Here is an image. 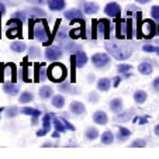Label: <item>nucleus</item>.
I'll list each match as a JSON object with an SVG mask.
<instances>
[{
    "label": "nucleus",
    "mask_w": 159,
    "mask_h": 159,
    "mask_svg": "<svg viewBox=\"0 0 159 159\" xmlns=\"http://www.w3.org/2000/svg\"><path fill=\"white\" fill-rule=\"evenodd\" d=\"M110 86H111V82H110V79H107V78H102L97 82V89H99L100 92H107V90L110 89Z\"/></svg>",
    "instance_id": "28"
},
{
    "label": "nucleus",
    "mask_w": 159,
    "mask_h": 159,
    "mask_svg": "<svg viewBox=\"0 0 159 159\" xmlns=\"http://www.w3.org/2000/svg\"><path fill=\"white\" fill-rule=\"evenodd\" d=\"M155 135H158V137H159V124L155 127Z\"/></svg>",
    "instance_id": "58"
},
{
    "label": "nucleus",
    "mask_w": 159,
    "mask_h": 159,
    "mask_svg": "<svg viewBox=\"0 0 159 159\" xmlns=\"http://www.w3.org/2000/svg\"><path fill=\"white\" fill-rule=\"evenodd\" d=\"M62 55H63V49H61L58 45L47 47V49H45V58H47L48 61H52V62L58 61Z\"/></svg>",
    "instance_id": "12"
},
{
    "label": "nucleus",
    "mask_w": 159,
    "mask_h": 159,
    "mask_svg": "<svg viewBox=\"0 0 159 159\" xmlns=\"http://www.w3.org/2000/svg\"><path fill=\"white\" fill-rule=\"evenodd\" d=\"M30 2H33V3H35V4H45V3H48V0H30Z\"/></svg>",
    "instance_id": "54"
},
{
    "label": "nucleus",
    "mask_w": 159,
    "mask_h": 159,
    "mask_svg": "<svg viewBox=\"0 0 159 159\" xmlns=\"http://www.w3.org/2000/svg\"><path fill=\"white\" fill-rule=\"evenodd\" d=\"M18 108L16 107V106H11V107H9V108H6V111H4V113H6V116L9 118H13V117H16V116L18 114Z\"/></svg>",
    "instance_id": "42"
},
{
    "label": "nucleus",
    "mask_w": 159,
    "mask_h": 159,
    "mask_svg": "<svg viewBox=\"0 0 159 159\" xmlns=\"http://www.w3.org/2000/svg\"><path fill=\"white\" fill-rule=\"evenodd\" d=\"M4 111H6V108H4V107H0V117H2V114H3Z\"/></svg>",
    "instance_id": "59"
},
{
    "label": "nucleus",
    "mask_w": 159,
    "mask_h": 159,
    "mask_svg": "<svg viewBox=\"0 0 159 159\" xmlns=\"http://www.w3.org/2000/svg\"><path fill=\"white\" fill-rule=\"evenodd\" d=\"M51 103L55 108H62L63 106H65V97H63L62 94H55V96H52Z\"/></svg>",
    "instance_id": "29"
},
{
    "label": "nucleus",
    "mask_w": 159,
    "mask_h": 159,
    "mask_svg": "<svg viewBox=\"0 0 159 159\" xmlns=\"http://www.w3.org/2000/svg\"><path fill=\"white\" fill-rule=\"evenodd\" d=\"M39 76H41V82L47 80V78H48V72H47V68H45L44 63L41 65V72H39Z\"/></svg>",
    "instance_id": "47"
},
{
    "label": "nucleus",
    "mask_w": 159,
    "mask_h": 159,
    "mask_svg": "<svg viewBox=\"0 0 159 159\" xmlns=\"http://www.w3.org/2000/svg\"><path fill=\"white\" fill-rule=\"evenodd\" d=\"M6 80L14 82L17 80V66L14 63H0V83H4Z\"/></svg>",
    "instance_id": "5"
},
{
    "label": "nucleus",
    "mask_w": 159,
    "mask_h": 159,
    "mask_svg": "<svg viewBox=\"0 0 159 159\" xmlns=\"http://www.w3.org/2000/svg\"><path fill=\"white\" fill-rule=\"evenodd\" d=\"M52 117H54L52 113L44 114V117H42V128L37 131V137H45V135H48L49 129H51V125H52Z\"/></svg>",
    "instance_id": "9"
},
{
    "label": "nucleus",
    "mask_w": 159,
    "mask_h": 159,
    "mask_svg": "<svg viewBox=\"0 0 159 159\" xmlns=\"http://www.w3.org/2000/svg\"><path fill=\"white\" fill-rule=\"evenodd\" d=\"M34 100V94L30 93V92H24V93L20 94V99H18V102L21 103V104H27V103H31Z\"/></svg>",
    "instance_id": "36"
},
{
    "label": "nucleus",
    "mask_w": 159,
    "mask_h": 159,
    "mask_svg": "<svg viewBox=\"0 0 159 159\" xmlns=\"http://www.w3.org/2000/svg\"><path fill=\"white\" fill-rule=\"evenodd\" d=\"M134 100L137 103H139V104H142V103L147 102V93L144 90H137L134 93Z\"/></svg>",
    "instance_id": "38"
},
{
    "label": "nucleus",
    "mask_w": 159,
    "mask_h": 159,
    "mask_svg": "<svg viewBox=\"0 0 159 159\" xmlns=\"http://www.w3.org/2000/svg\"><path fill=\"white\" fill-rule=\"evenodd\" d=\"M89 102L97 103V102H99V94H97V93H90L89 94Z\"/></svg>",
    "instance_id": "50"
},
{
    "label": "nucleus",
    "mask_w": 159,
    "mask_h": 159,
    "mask_svg": "<svg viewBox=\"0 0 159 159\" xmlns=\"http://www.w3.org/2000/svg\"><path fill=\"white\" fill-rule=\"evenodd\" d=\"M28 69H30V66H28V61L24 59V61H23V66H21V75H20V78L23 79V82H25V83H28V82L33 80V78H30V76H28Z\"/></svg>",
    "instance_id": "22"
},
{
    "label": "nucleus",
    "mask_w": 159,
    "mask_h": 159,
    "mask_svg": "<svg viewBox=\"0 0 159 159\" xmlns=\"http://www.w3.org/2000/svg\"><path fill=\"white\" fill-rule=\"evenodd\" d=\"M20 113H23V114L25 116H31V117H41V111L38 110V108H33V107H23L20 110Z\"/></svg>",
    "instance_id": "27"
},
{
    "label": "nucleus",
    "mask_w": 159,
    "mask_h": 159,
    "mask_svg": "<svg viewBox=\"0 0 159 159\" xmlns=\"http://www.w3.org/2000/svg\"><path fill=\"white\" fill-rule=\"evenodd\" d=\"M131 147H132V148H142V147H147V141H145V139L138 138V139H135V141H132Z\"/></svg>",
    "instance_id": "44"
},
{
    "label": "nucleus",
    "mask_w": 159,
    "mask_h": 159,
    "mask_svg": "<svg viewBox=\"0 0 159 159\" xmlns=\"http://www.w3.org/2000/svg\"><path fill=\"white\" fill-rule=\"evenodd\" d=\"M129 135H131V131H129L128 128H125V127H118V132H117L118 141H125Z\"/></svg>",
    "instance_id": "32"
},
{
    "label": "nucleus",
    "mask_w": 159,
    "mask_h": 159,
    "mask_svg": "<svg viewBox=\"0 0 159 159\" xmlns=\"http://www.w3.org/2000/svg\"><path fill=\"white\" fill-rule=\"evenodd\" d=\"M63 16H65L66 20H69V21L78 20V18H84L83 11H82V10H79V9H69V10H66V11L63 13Z\"/></svg>",
    "instance_id": "16"
},
{
    "label": "nucleus",
    "mask_w": 159,
    "mask_h": 159,
    "mask_svg": "<svg viewBox=\"0 0 159 159\" xmlns=\"http://www.w3.org/2000/svg\"><path fill=\"white\" fill-rule=\"evenodd\" d=\"M131 68L132 66L131 65H127V63H121V65H118L117 66V70H118V73H127V72H129L131 70Z\"/></svg>",
    "instance_id": "43"
},
{
    "label": "nucleus",
    "mask_w": 159,
    "mask_h": 159,
    "mask_svg": "<svg viewBox=\"0 0 159 159\" xmlns=\"http://www.w3.org/2000/svg\"><path fill=\"white\" fill-rule=\"evenodd\" d=\"M110 108L113 113H120L123 110V100L121 99H113L110 102Z\"/></svg>",
    "instance_id": "30"
},
{
    "label": "nucleus",
    "mask_w": 159,
    "mask_h": 159,
    "mask_svg": "<svg viewBox=\"0 0 159 159\" xmlns=\"http://www.w3.org/2000/svg\"><path fill=\"white\" fill-rule=\"evenodd\" d=\"M120 82H121V78H120V76H116L114 80H113V86H114V87H118Z\"/></svg>",
    "instance_id": "52"
},
{
    "label": "nucleus",
    "mask_w": 159,
    "mask_h": 159,
    "mask_svg": "<svg viewBox=\"0 0 159 159\" xmlns=\"http://www.w3.org/2000/svg\"><path fill=\"white\" fill-rule=\"evenodd\" d=\"M52 124H54L55 129H58V131H59V132H65L66 129H68V128H66V125H65V124H63V121L61 120V118L55 117V116H54V117H52Z\"/></svg>",
    "instance_id": "34"
},
{
    "label": "nucleus",
    "mask_w": 159,
    "mask_h": 159,
    "mask_svg": "<svg viewBox=\"0 0 159 159\" xmlns=\"http://www.w3.org/2000/svg\"><path fill=\"white\" fill-rule=\"evenodd\" d=\"M66 6L65 0H48V7L52 11H59V10H63Z\"/></svg>",
    "instance_id": "17"
},
{
    "label": "nucleus",
    "mask_w": 159,
    "mask_h": 159,
    "mask_svg": "<svg viewBox=\"0 0 159 159\" xmlns=\"http://www.w3.org/2000/svg\"><path fill=\"white\" fill-rule=\"evenodd\" d=\"M41 65L42 63H34V76H33V82H41V76H39V72H41Z\"/></svg>",
    "instance_id": "40"
},
{
    "label": "nucleus",
    "mask_w": 159,
    "mask_h": 159,
    "mask_svg": "<svg viewBox=\"0 0 159 159\" xmlns=\"http://www.w3.org/2000/svg\"><path fill=\"white\" fill-rule=\"evenodd\" d=\"M59 118L63 121V124L66 125V128H68V129H70V131H75V129H76V128H75V125H72V124H70L69 121L66 120V118H63V117H59Z\"/></svg>",
    "instance_id": "49"
},
{
    "label": "nucleus",
    "mask_w": 159,
    "mask_h": 159,
    "mask_svg": "<svg viewBox=\"0 0 159 159\" xmlns=\"http://www.w3.org/2000/svg\"><path fill=\"white\" fill-rule=\"evenodd\" d=\"M69 110L72 111L73 114L80 116V114H83L84 111H86V107H84V104L82 102H72V103H70Z\"/></svg>",
    "instance_id": "18"
},
{
    "label": "nucleus",
    "mask_w": 159,
    "mask_h": 159,
    "mask_svg": "<svg viewBox=\"0 0 159 159\" xmlns=\"http://www.w3.org/2000/svg\"><path fill=\"white\" fill-rule=\"evenodd\" d=\"M84 135H86V138L89 139V141H93V139H96L97 137H99V131H97V128L89 127V128L86 129V132H84Z\"/></svg>",
    "instance_id": "37"
},
{
    "label": "nucleus",
    "mask_w": 159,
    "mask_h": 159,
    "mask_svg": "<svg viewBox=\"0 0 159 159\" xmlns=\"http://www.w3.org/2000/svg\"><path fill=\"white\" fill-rule=\"evenodd\" d=\"M152 86H153V89H155V90H156V92H159V78H156V79H155V80H153Z\"/></svg>",
    "instance_id": "53"
},
{
    "label": "nucleus",
    "mask_w": 159,
    "mask_h": 159,
    "mask_svg": "<svg viewBox=\"0 0 159 159\" xmlns=\"http://www.w3.org/2000/svg\"><path fill=\"white\" fill-rule=\"evenodd\" d=\"M30 23V37L31 38H37L39 42L44 45H51V37L52 33L49 30L48 21L45 20V17L39 18H28Z\"/></svg>",
    "instance_id": "1"
},
{
    "label": "nucleus",
    "mask_w": 159,
    "mask_h": 159,
    "mask_svg": "<svg viewBox=\"0 0 159 159\" xmlns=\"http://www.w3.org/2000/svg\"><path fill=\"white\" fill-rule=\"evenodd\" d=\"M59 134H62V132H59L58 129H55V132L52 134V137H54V138H59Z\"/></svg>",
    "instance_id": "56"
},
{
    "label": "nucleus",
    "mask_w": 159,
    "mask_h": 159,
    "mask_svg": "<svg viewBox=\"0 0 159 159\" xmlns=\"http://www.w3.org/2000/svg\"><path fill=\"white\" fill-rule=\"evenodd\" d=\"M92 63L99 69H103V68L110 65V57L107 54H104V52H97V54H94L92 57Z\"/></svg>",
    "instance_id": "8"
},
{
    "label": "nucleus",
    "mask_w": 159,
    "mask_h": 159,
    "mask_svg": "<svg viewBox=\"0 0 159 159\" xmlns=\"http://www.w3.org/2000/svg\"><path fill=\"white\" fill-rule=\"evenodd\" d=\"M106 49L107 52L114 57L118 61H125L128 59L132 55L134 51V47L131 44H127V42H117V41H108L106 42Z\"/></svg>",
    "instance_id": "2"
},
{
    "label": "nucleus",
    "mask_w": 159,
    "mask_h": 159,
    "mask_svg": "<svg viewBox=\"0 0 159 159\" xmlns=\"http://www.w3.org/2000/svg\"><path fill=\"white\" fill-rule=\"evenodd\" d=\"M28 14V17L30 18H39V17H47V14H45V11L42 9H39V7H30V9L25 10Z\"/></svg>",
    "instance_id": "19"
},
{
    "label": "nucleus",
    "mask_w": 159,
    "mask_h": 159,
    "mask_svg": "<svg viewBox=\"0 0 159 159\" xmlns=\"http://www.w3.org/2000/svg\"><path fill=\"white\" fill-rule=\"evenodd\" d=\"M79 27L78 28H72L69 33V37L72 39L76 38H86V21L84 18H79Z\"/></svg>",
    "instance_id": "11"
},
{
    "label": "nucleus",
    "mask_w": 159,
    "mask_h": 159,
    "mask_svg": "<svg viewBox=\"0 0 159 159\" xmlns=\"http://www.w3.org/2000/svg\"><path fill=\"white\" fill-rule=\"evenodd\" d=\"M142 49H144L145 52H155L156 51V47H153V45H144V47H142Z\"/></svg>",
    "instance_id": "51"
},
{
    "label": "nucleus",
    "mask_w": 159,
    "mask_h": 159,
    "mask_svg": "<svg viewBox=\"0 0 159 159\" xmlns=\"http://www.w3.org/2000/svg\"><path fill=\"white\" fill-rule=\"evenodd\" d=\"M58 90L63 92V93H70V94H78L79 90L78 87H75L72 84V82H62V83H58Z\"/></svg>",
    "instance_id": "15"
},
{
    "label": "nucleus",
    "mask_w": 159,
    "mask_h": 159,
    "mask_svg": "<svg viewBox=\"0 0 159 159\" xmlns=\"http://www.w3.org/2000/svg\"><path fill=\"white\" fill-rule=\"evenodd\" d=\"M158 34H159V24H158Z\"/></svg>",
    "instance_id": "61"
},
{
    "label": "nucleus",
    "mask_w": 159,
    "mask_h": 159,
    "mask_svg": "<svg viewBox=\"0 0 159 159\" xmlns=\"http://www.w3.org/2000/svg\"><path fill=\"white\" fill-rule=\"evenodd\" d=\"M11 17H14V18H20V20L23 21V23H24L25 20H28V18H30L25 10H21V11H16V13H13Z\"/></svg>",
    "instance_id": "41"
},
{
    "label": "nucleus",
    "mask_w": 159,
    "mask_h": 159,
    "mask_svg": "<svg viewBox=\"0 0 159 159\" xmlns=\"http://www.w3.org/2000/svg\"><path fill=\"white\" fill-rule=\"evenodd\" d=\"M113 141H114V135H113L111 131H106L102 134V144L110 145V144H113Z\"/></svg>",
    "instance_id": "35"
},
{
    "label": "nucleus",
    "mask_w": 159,
    "mask_h": 159,
    "mask_svg": "<svg viewBox=\"0 0 159 159\" xmlns=\"http://www.w3.org/2000/svg\"><path fill=\"white\" fill-rule=\"evenodd\" d=\"M97 20H93L92 21V38L93 39H97Z\"/></svg>",
    "instance_id": "45"
},
{
    "label": "nucleus",
    "mask_w": 159,
    "mask_h": 159,
    "mask_svg": "<svg viewBox=\"0 0 159 159\" xmlns=\"http://www.w3.org/2000/svg\"><path fill=\"white\" fill-rule=\"evenodd\" d=\"M47 72H48V79L54 83H62V82H65L66 76H68V69L65 68V65L57 62V61L48 66Z\"/></svg>",
    "instance_id": "3"
},
{
    "label": "nucleus",
    "mask_w": 159,
    "mask_h": 159,
    "mask_svg": "<svg viewBox=\"0 0 159 159\" xmlns=\"http://www.w3.org/2000/svg\"><path fill=\"white\" fill-rule=\"evenodd\" d=\"M104 13L108 16V17H120L121 14V7L120 4L117 3H108L107 6L104 7Z\"/></svg>",
    "instance_id": "13"
},
{
    "label": "nucleus",
    "mask_w": 159,
    "mask_h": 159,
    "mask_svg": "<svg viewBox=\"0 0 159 159\" xmlns=\"http://www.w3.org/2000/svg\"><path fill=\"white\" fill-rule=\"evenodd\" d=\"M151 16H152L153 20L159 21V6H153L152 9H151Z\"/></svg>",
    "instance_id": "46"
},
{
    "label": "nucleus",
    "mask_w": 159,
    "mask_h": 159,
    "mask_svg": "<svg viewBox=\"0 0 159 159\" xmlns=\"http://www.w3.org/2000/svg\"><path fill=\"white\" fill-rule=\"evenodd\" d=\"M132 116H134V108H129V110L124 111V113H118V114L116 116V120L117 121H128L132 118Z\"/></svg>",
    "instance_id": "26"
},
{
    "label": "nucleus",
    "mask_w": 159,
    "mask_h": 159,
    "mask_svg": "<svg viewBox=\"0 0 159 159\" xmlns=\"http://www.w3.org/2000/svg\"><path fill=\"white\" fill-rule=\"evenodd\" d=\"M76 68H78V63H76V55L70 54V82H72V83L76 80V76H75Z\"/></svg>",
    "instance_id": "33"
},
{
    "label": "nucleus",
    "mask_w": 159,
    "mask_h": 159,
    "mask_svg": "<svg viewBox=\"0 0 159 159\" xmlns=\"http://www.w3.org/2000/svg\"><path fill=\"white\" fill-rule=\"evenodd\" d=\"M83 11L86 14H94V13L99 11V4L93 3V2H83Z\"/></svg>",
    "instance_id": "21"
},
{
    "label": "nucleus",
    "mask_w": 159,
    "mask_h": 159,
    "mask_svg": "<svg viewBox=\"0 0 159 159\" xmlns=\"http://www.w3.org/2000/svg\"><path fill=\"white\" fill-rule=\"evenodd\" d=\"M39 97L44 100H48L49 97L54 96V89H52L51 86H42L41 89H39Z\"/></svg>",
    "instance_id": "24"
},
{
    "label": "nucleus",
    "mask_w": 159,
    "mask_h": 159,
    "mask_svg": "<svg viewBox=\"0 0 159 159\" xmlns=\"http://www.w3.org/2000/svg\"><path fill=\"white\" fill-rule=\"evenodd\" d=\"M158 33V27L153 23V20H142L138 23V28H137V37L138 38H153V35Z\"/></svg>",
    "instance_id": "4"
},
{
    "label": "nucleus",
    "mask_w": 159,
    "mask_h": 159,
    "mask_svg": "<svg viewBox=\"0 0 159 159\" xmlns=\"http://www.w3.org/2000/svg\"><path fill=\"white\" fill-rule=\"evenodd\" d=\"M93 121H94L96 124H100V125H104V124H107L108 117H107V114H106L104 111L99 110V111H96V113L93 114Z\"/></svg>",
    "instance_id": "20"
},
{
    "label": "nucleus",
    "mask_w": 159,
    "mask_h": 159,
    "mask_svg": "<svg viewBox=\"0 0 159 159\" xmlns=\"http://www.w3.org/2000/svg\"><path fill=\"white\" fill-rule=\"evenodd\" d=\"M139 4H145V3H148V2H151V0H137Z\"/></svg>",
    "instance_id": "57"
},
{
    "label": "nucleus",
    "mask_w": 159,
    "mask_h": 159,
    "mask_svg": "<svg viewBox=\"0 0 159 159\" xmlns=\"http://www.w3.org/2000/svg\"><path fill=\"white\" fill-rule=\"evenodd\" d=\"M97 35L103 39H107L110 37V21L106 18L97 20Z\"/></svg>",
    "instance_id": "10"
},
{
    "label": "nucleus",
    "mask_w": 159,
    "mask_h": 159,
    "mask_svg": "<svg viewBox=\"0 0 159 159\" xmlns=\"http://www.w3.org/2000/svg\"><path fill=\"white\" fill-rule=\"evenodd\" d=\"M6 24H7V30H6V37L7 38L21 37V34H23V21H21L20 18L11 17Z\"/></svg>",
    "instance_id": "7"
},
{
    "label": "nucleus",
    "mask_w": 159,
    "mask_h": 159,
    "mask_svg": "<svg viewBox=\"0 0 159 159\" xmlns=\"http://www.w3.org/2000/svg\"><path fill=\"white\" fill-rule=\"evenodd\" d=\"M39 55H41V51H39V48H37L35 45H31L30 48H28V58H31V59H37Z\"/></svg>",
    "instance_id": "39"
},
{
    "label": "nucleus",
    "mask_w": 159,
    "mask_h": 159,
    "mask_svg": "<svg viewBox=\"0 0 159 159\" xmlns=\"http://www.w3.org/2000/svg\"><path fill=\"white\" fill-rule=\"evenodd\" d=\"M148 120H149V117H148V116H144V117H134V123H138V124H141V125L147 124Z\"/></svg>",
    "instance_id": "48"
},
{
    "label": "nucleus",
    "mask_w": 159,
    "mask_h": 159,
    "mask_svg": "<svg viewBox=\"0 0 159 159\" xmlns=\"http://www.w3.org/2000/svg\"><path fill=\"white\" fill-rule=\"evenodd\" d=\"M116 33L120 39H129L132 37V18H123L117 21L116 25Z\"/></svg>",
    "instance_id": "6"
},
{
    "label": "nucleus",
    "mask_w": 159,
    "mask_h": 159,
    "mask_svg": "<svg viewBox=\"0 0 159 159\" xmlns=\"http://www.w3.org/2000/svg\"><path fill=\"white\" fill-rule=\"evenodd\" d=\"M4 11H6V6H4L3 3H0V18H2V16L4 14Z\"/></svg>",
    "instance_id": "55"
},
{
    "label": "nucleus",
    "mask_w": 159,
    "mask_h": 159,
    "mask_svg": "<svg viewBox=\"0 0 159 159\" xmlns=\"http://www.w3.org/2000/svg\"><path fill=\"white\" fill-rule=\"evenodd\" d=\"M10 49H11L13 52H16V54H21V52H24L25 49H27V45L23 41H14L10 44Z\"/></svg>",
    "instance_id": "23"
},
{
    "label": "nucleus",
    "mask_w": 159,
    "mask_h": 159,
    "mask_svg": "<svg viewBox=\"0 0 159 159\" xmlns=\"http://www.w3.org/2000/svg\"><path fill=\"white\" fill-rule=\"evenodd\" d=\"M2 84H3V92L6 94H9V96H16L20 92V86L17 83H14V82H4Z\"/></svg>",
    "instance_id": "14"
},
{
    "label": "nucleus",
    "mask_w": 159,
    "mask_h": 159,
    "mask_svg": "<svg viewBox=\"0 0 159 159\" xmlns=\"http://www.w3.org/2000/svg\"><path fill=\"white\" fill-rule=\"evenodd\" d=\"M155 52H156V54L159 55V47H156V51H155Z\"/></svg>",
    "instance_id": "60"
},
{
    "label": "nucleus",
    "mask_w": 159,
    "mask_h": 159,
    "mask_svg": "<svg viewBox=\"0 0 159 159\" xmlns=\"http://www.w3.org/2000/svg\"><path fill=\"white\" fill-rule=\"evenodd\" d=\"M75 55H76V63H78V68H82V66H84L87 63V57H86V54H84L83 49H79Z\"/></svg>",
    "instance_id": "25"
},
{
    "label": "nucleus",
    "mask_w": 159,
    "mask_h": 159,
    "mask_svg": "<svg viewBox=\"0 0 159 159\" xmlns=\"http://www.w3.org/2000/svg\"><path fill=\"white\" fill-rule=\"evenodd\" d=\"M138 70L139 73H142V75H151L152 73V65H151L149 62H141L138 65Z\"/></svg>",
    "instance_id": "31"
}]
</instances>
